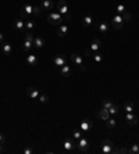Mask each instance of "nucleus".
<instances>
[{
  "label": "nucleus",
  "mask_w": 139,
  "mask_h": 154,
  "mask_svg": "<svg viewBox=\"0 0 139 154\" xmlns=\"http://www.w3.org/2000/svg\"><path fill=\"white\" fill-rule=\"evenodd\" d=\"M93 24V17L92 15H85L82 18V25L84 26H90Z\"/></svg>",
  "instance_id": "23"
},
{
  "label": "nucleus",
  "mask_w": 139,
  "mask_h": 154,
  "mask_svg": "<svg viewBox=\"0 0 139 154\" xmlns=\"http://www.w3.org/2000/svg\"><path fill=\"white\" fill-rule=\"evenodd\" d=\"M32 46H33V45H32V42H31V40H27V39H25L24 40V45H22V50H24V51H29Z\"/></svg>",
  "instance_id": "27"
},
{
  "label": "nucleus",
  "mask_w": 139,
  "mask_h": 154,
  "mask_svg": "<svg viewBox=\"0 0 139 154\" xmlns=\"http://www.w3.org/2000/svg\"><path fill=\"white\" fill-rule=\"evenodd\" d=\"M4 42V36H3V33L0 32V43H3Z\"/></svg>",
  "instance_id": "41"
},
{
  "label": "nucleus",
  "mask_w": 139,
  "mask_h": 154,
  "mask_svg": "<svg viewBox=\"0 0 139 154\" xmlns=\"http://www.w3.org/2000/svg\"><path fill=\"white\" fill-rule=\"evenodd\" d=\"M47 21H49L50 25L58 26L64 22V17H63L60 13H50V14L47 15Z\"/></svg>",
  "instance_id": "2"
},
{
  "label": "nucleus",
  "mask_w": 139,
  "mask_h": 154,
  "mask_svg": "<svg viewBox=\"0 0 139 154\" xmlns=\"http://www.w3.org/2000/svg\"><path fill=\"white\" fill-rule=\"evenodd\" d=\"M53 63L56 67H63V65L67 63V57L63 56V54H57V56H54L53 58Z\"/></svg>",
  "instance_id": "8"
},
{
  "label": "nucleus",
  "mask_w": 139,
  "mask_h": 154,
  "mask_svg": "<svg viewBox=\"0 0 139 154\" xmlns=\"http://www.w3.org/2000/svg\"><path fill=\"white\" fill-rule=\"evenodd\" d=\"M90 129H92V121L90 119H84L81 122V132L88 133Z\"/></svg>",
  "instance_id": "12"
},
{
  "label": "nucleus",
  "mask_w": 139,
  "mask_h": 154,
  "mask_svg": "<svg viewBox=\"0 0 139 154\" xmlns=\"http://www.w3.org/2000/svg\"><path fill=\"white\" fill-rule=\"evenodd\" d=\"M118 111H120V107H118L117 104H111V107L109 108V112H110V115H114V114H117Z\"/></svg>",
  "instance_id": "31"
},
{
  "label": "nucleus",
  "mask_w": 139,
  "mask_h": 154,
  "mask_svg": "<svg viewBox=\"0 0 139 154\" xmlns=\"http://www.w3.org/2000/svg\"><path fill=\"white\" fill-rule=\"evenodd\" d=\"M57 11L60 13L63 17H64V21H70L71 20V15H70V7L65 0H60L57 3Z\"/></svg>",
  "instance_id": "1"
},
{
  "label": "nucleus",
  "mask_w": 139,
  "mask_h": 154,
  "mask_svg": "<svg viewBox=\"0 0 139 154\" xmlns=\"http://www.w3.org/2000/svg\"><path fill=\"white\" fill-rule=\"evenodd\" d=\"M40 6H42L43 10L50 11V10H53L54 3L52 2V0H40Z\"/></svg>",
  "instance_id": "16"
},
{
  "label": "nucleus",
  "mask_w": 139,
  "mask_h": 154,
  "mask_svg": "<svg viewBox=\"0 0 139 154\" xmlns=\"http://www.w3.org/2000/svg\"><path fill=\"white\" fill-rule=\"evenodd\" d=\"M64 150L65 151H74L75 150V147H77V143H75L72 139H70V137H67V139L64 140Z\"/></svg>",
  "instance_id": "9"
},
{
  "label": "nucleus",
  "mask_w": 139,
  "mask_h": 154,
  "mask_svg": "<svg viewBox=\"0 0 139 154\" xmlns=\"http://www.w3.org/2000/svg\"><path fill=\"white\" fill-rule=\"evenodd\" d=\"M111 104H113V103H111V101L109 100V99H106V100H103V101H102V107H103V108H106V110H109V108L111 107Z\"/></svg>",
  "instance_id": "34"
},
{
  "label": "nucleus",
  "mask_w": 139,
  "mask_h": 154,
  "mask_svg": "<svg viewBox=\"0 0 139 154\" xmlns=\"http://www.w3.org/2000/svg\"><path fill=\"white\" fill-rule=\"evenodd\" d=\"M125 121L128 122V125L134 126L138 124V117H136L134 112H127V114H125Z\"/></svg>",
  "instance_id": "10"
},
{
  "label": "nucleus",
  "mask_w": 139,
  "mask_h": 154,
  "mask_svg": "<svg viewBox=\"0 0 139 154\" xmlns=\"http://www.w3.org/2000/svg\"><path fill=\"white\" fill-rule=\"evenodd\" d=\"M38 100H39L42 104H47V103H49V96H47L46 93H42V94H39Z\"/></svg>",
  "instance_id": "29"
},
{
  "label": "nucleus",
  "mask_w": 139,
  "mask_h": 154,
  "mask_svg": "<svg viewBox=\"0 0 139 154\" xmlns=\"http://www.w3.org/2000/svg\"><path fill=\"white\" fill-rule=\"evenodd\" d=\"M97 117H99L100 119H103V121H107V119L110 118V112H109V110L102 107V110L97 111Z\"/></svg>",
  "instance_id": "17"
},
{
  "label": "nucleus",
  "mask_w": 139,
  "mask_h": 154,
  "mask_svg": "<svg viewBox=\"0 0 139 154\" xmlns=\"http://www.w3.org/2000/svg\"><path fill=\"white\" fill-rule=\"evenodd\" d=\"M2 150H3V146H2V144H0V153H2Z\"/></svg>",
  "instance_id": "42"
},
{
  "label": "nucleus",
  "mask_w": 139,
  "mask_h": 154,
  "mask_svg": "<svg viewBox=\"0 0 139 154\" xmlns=\"http://www.w3.org/2000/svg\"><path fill=\"white\" fill-rule=\"evenodd\" d=\"M124 110H125V112H134L135 111V107H134V104L131 101H128V103L124 104Z\"/></svg>",
  "instance_id": "26"
},
{
  "label": "nucleus",
  "mask_w": 139,
  "mask_h": 154,
  "mask_svg": "<svg viewBox=\"0 0 139 154\" xmlns=\"http://www.w3.org/2000/svg\"><path fill=\"white\" fill-rule=\"evenodd\" d=\"M72 137H74L75 140H78L82 137V133H81V129H74L72 131Z\"/></svg>",
  "instance_id": "33"
},
{
  "label": "nucleus",
  "mask_w": 139,
  "mask_h": 154,
  "mask_svg": "<svg viewBox=\"0 0 139 154\" xmlns=\"http://www.w3.org/2000/svg\"><path fill=\"white\" fill-rule=\"evenodd\" d=\"M111 26L114 29H117V31H120V29H122V26H124V18H122V15L120 14H115L114 17L111 18Z\"/></svg>",
  "instance_id": "3"
},
{
  "label": "nucleus",
  "mask_w": 139,
  "mask_h": 154,
  "mask_svg": "<svg viewBox=\"0 0 139 154\" xmlns=\"http://www.w3.org/2000/svg\"><path fill=\"white\" fill-rule=\"evenodd\" d=\"M42 11H43L42 6H40V4H35V6H33V11H32V14H33V15H38V17H39V15L42 14Z\"/></svg>",
  "instance_id": "25"
},
{
  "label": "nucleus",
  "mask_w": 139,
  "mask_h": 154,
  "mask_svg": "<svg viewBox=\"0 0 139 154\" xmlns=\"http://www.w3.org/2000/svg\"><path fill=\"white\" fill-rule=\"evenodd\" d=\"M120 154H131L129 153V149L128 147H121V149H120Z\"/></svg>",
  "instance_id": "37"
},
{
  "label": "nucleus",
  "mask_w": 139,
  "mask_h": 154,
  "mask_svg": "<svg viewBox=\"0 0 139 154\" xmlns=\"http://www.w3.org/2000/svg\"><path fill=\"white\" fill-rule=\"evenodd\" d=\"M122 15V18H124V22H129L131 21V14H129L128 11H125L124 14H121Z\"/></svg>",
  "instance_id": "36"
},
{
  "label": "nucleus",
  "mask_w": 139,
  "mask_h": 154,
  "mask_svg": "<svg viewBox=\"0 0 139 154\" xmlns=\"http://www.w3.org/2000/svg\"><path fill=\"white\" fill-rule=\"evenodd\" d=\"M27 64L31 65V67H35L38 64V57H36L35 54H28L27 56Z\"/></svg>",
  "instance_id": "20"
},
{
  "label": "nucleus",
  "mask_w": 139,
  "mask_h": 154,
  "mask_svg": "<svg viewBox=\"0 0 139 154\" xmlns=\"http://www.w3.org/2000/svg\"><path fill=\"white\" fill-rule=\"evenodd\" d=\"M92 58H93V61H95L96 64H100V63L103 61V56H102L99 51H95V53L92 54Z\"/></svg>",
  "instance_id": "24"
},
{
  "label": "nucleus",
  "mask_w": 139,
  "mask_h": 154,
  "mask_svg": "<svg viewBox=\"0 0 139 154\" xmlns=\"http://www.w3.org/2000/svg\"><path fill=\"white\" fill-rule=\"evenodd\" d=\"M32 45L36 47V49H42L43 46H45V39H42V38H39V36H35L33 38V42Z\"/></svg>",
  "instance_id": "21"
},
{
  "label": "nucleus",
  "mask_w": 139,
  "mask_h": 154,
  "mask_svg": "<svg viewBox=\"0 0 139 154\" xmlns=\"http://www.w3.org/2000/svg\"><path fill=\"white\" fill-rule=\"evenodd\" d=\"M100 45H102V40L100 39H93L92 43H90V50H92V53H95V51H99L100 49Z\"/></svg>",
  "instance_id": "19"
},
{
  "label": "nucleus",
  "mask_w": 139,
  "mask_h": 154,
  "mask_svg": "<svg viewBox=\"0 0 139 154\" xmlns=\"http://www.w3.org/2000/svg\"><path fill=\"white\" fill-rule=\"evenodd\" d=\"M60 74H61V76H64V78L70 76V74H71V67L64 64L63 67H60Z\"/></svg>",
  "instance_id": "22"
},
{
  "label": "nucleus",
  "mask_w": 139,
  "mask_h": 154,
  "mask_svg": "<svg viewBox=\"0 0 139 154\" xmlns=\"http://www.w3.org/2000/svg\"><path fill=\"white\" fill-rule=\"evenodd\" d=\"M22 153H24V154H32L33 150H32V149H24V150H22Z\"/></svg>",
  "instance_id": "39"
},
{
  "label": "nucleus",
  "mask_w": 139,
  "mask_h": 154,
  "mask_svg": "<svg viewBox=\"0 0 139 154\" xmlns=\"http://www.w3.org/2000/svg\"><path fill=\"white\" fill-rule=\"evenodd\" d=\"M33 26H35V24H33L32 20H27V21H25V29H27V31H31V32H32Z\"/></svg>",
  "instance_id": "30"
},
{
  "label": "nucleus",
  "mask_w": 139,
  "mask_h": 154,
  "mask_svg": "<svg viewBox=\"0 0 139 154\" xmlns=\"http://www.w3.org/2000/svg\"><path fill=\"white\" fill-rule=\"evenodd\" d=\"M129 153L131 154H139V143L138 144H132L131 147H129Z\"/></svg>",
  "instance_id": "32"
},
{
  "label": "nucleus",
  "mask_w": 139,
  "mask_h": 154,
  "mask_svg": "<svg viewBox=\"0 0 139 154\" xmlns=\"http://www.w3.org/2000/svg\"><path fill=\"white\" fill-rule=\"evenodd\" d=\"M4 142H6V137H4V135H3V133H0V144L3 146V144H4Z\"/></svg>",
  "instance_id": "38"
},
{
  "label": "nucleus",
  "mask_w": 139,
  "mask_h": 154,
  "mask_svg": "<svg viewBox=\"0 0 139 154\" xmlns=\"http://www.w3.org/2000/svg\"><path fill=\"white\" fill-rule=\"evenodd\" d=\"M111 154H120V149L114 147V149H113V151H111Z\"/></svg>",
  "instance_id": "40"
},
{
  "label": "nucleus",
  "mask_w": 139,
  "mask_h": 154,
  "mask_svg": "<svg viewBox=\"0 0 139 154\" xmlns=\"http://www.w3.org/2000/svg\"><path fill=\"white\" fill-rule=\"evenodd\" d=\"M97 31H99L100 33H107L109 31H110V25L107 24V22H99L97 24Z\"/></svg>",
  "instance_id": "18"
},
{
  "label": "nucleus",
  "mask_w": 139,
  "mask_h": 154,
  "mask_svg": "<svg viewBox=\"0 0 139 154\" xmlns=\"http://www.w3.org/2000/svg\"><path fill=\"white\" fill-rule=\"evenodd\" d=\"M68 31H70V26L65 25V24H61V25L57 26V36L58 38H64L68 33Z\"/></svg>",
  "instance_id": "11"
},
{
  "label": "nucleus",
  "mask_w": 139,
  "mask_h": 154,
  "mask_svg": "<svg viewBox=\"0 0 139 154\" xmlns=\"http://www.w3.org/2000/svg\"><path fill=\"white\" fill-rule=\"evenodd\" d=\"M77 149H78L81 153H88V150H89V140L82 136L81 139H78V142H77Z\"/></svg>",
  "instance_id": "4"
},
{
  "label": "nucleus",
  "mask_w": 139,
  "mask_h": 154,
  "mask_svg": "<svg viewBox=\"0 0 139 154\" xmlns=\"http://www.w3.org/2000/svg\"><path fill=\"white\" fill-rule=\"evenodd\" d=\"M115 11H117V14H124L125 11H127V7H125V4H117L115 6Z\"/></svg>",
  "instance_id": "28"
},
{
  "label": "nucleus",
  "mask_w": 139,
  "mask_h": 154,
  "mask_svg": "<svg viewBox=\"0 0 139 154\" xmlns=\"http://www.w3.org/2000/svg\"><path fill=\"white\" fill-rule=\"evenodd\" d=\"M32 11H33V6H32V4H29V3L24 4V6L21 7V10H20V18H22V20H24L25 17H28V15L32 14Z\"/></svg>",
  "instance_id": "6"
},
{
  "label": "nucleus",
  "mask_w": 139,
  "mask_h": 154,
  "mask_svg": "<svg viewBox=\"0 0 139 154\" xmlns=\"http://www.w3.org/2000/svg\"><path fill=\"white\" fill-rule=\"evenodd\" d=\"M14 28L17 29L18 32H24V31H25V21L22 20V18L15 20V21H14Z\"/></svg>",
  "instance_id": "13"
},
{
  "label": "nucleus",
  "mask_w": 139,
  "mask_h": 154,
  "mask_svg": "<svg viewBox=\"0 0 139 154\" xmlns=\"http://www.w3.org/2000/svg\"><path fill=\"white\" fill-rule=\"evenodd\" d=\"M100 147H102V151H103V154H111V151H113V149H114V144L111 143V140L104 139V140H102Z\"/></svg>",
  "instance_id": "5"
},
{
  "label": "nucleus",
  "mask_w": 139,
  "mask_h": 154,
  "mask_svg": "<svg viewBox=\"0 0 139 154\" xmlns=\"http://www.w3.org/2000/svg\"><path fill=\"white\" fill-rule=\"evenodd\" d=\"M27 93H28V96L31 97V99H38L39 97V90L36 89V88H33V86H29L28 89H27Z\"/></svg>",
  "instance_id": "15"
},
{
  "label": "nucleus",
  "mask_w": 139,
  "mask_h": 154,
  "mask_svg": "<svg viewBox=\"0 0 139 154\" xmlns=\"http://www.w3.org/2000/svg\"><path fill=\"white\" fill-rule=\"evenodd\" d=\"M71 61L74 63L75 65H78L79 68L82 69V71H85V67H84V58L79 56V54H77V53H74V54H71Z\"/></svg>",
  "instance_id": "7"
},
{
  "label": "nucleus",
  "mask_w": 139,
  "mask_h": 154,
  "mask_svg": "<svg viewBox=\"0 0 139 154\" xmlns=\"http://www.w3.org/2000/svg\"><path fill=\"white\" fill-rule=\"evenodd\" d=\"M115 125H117V121H115L114 118H109V119H107V126H109V128H114Z\"/></svg>",
  "instance_id": "35"
},
{
  "label": "nucleus",
  "mask_w": 139,
  "mask_h": 154,
  "mask_svg": "<svg viewBox=\"0 0 139 154\" xmlns=\"http://www.w3.org/2000/svg\"><path fill=\"white\" fill-rule=\"evenodd\" d=\"M2 45V51H3L6 56H10L11 53H13V47H11V45L10 43H7V42H3V43H0Z\"/></svg>",
  "instance_id": "14"
}]
</instances>
